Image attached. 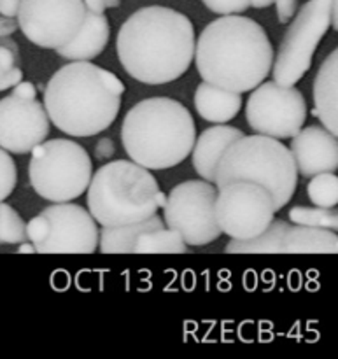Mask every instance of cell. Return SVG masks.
Here are the masks:
<instances>
[{
	"mask_svg": "<svg viewBox=\"0 0 338 359\" xmlns=\"http://www.w3.org/2000/svg\"><path fill=\"white\" fill-rule=\"evenodd\" d=\"M195 44V28L186 14L147 6L126 18L116 49L130 77L144 84H167L188 72Z\"/></svg>",
	"mask_w": 338,
	"mask_h": 359,
	"instance_id": "6da1fadb",
	"label": "cell"
},
{
	"mask_svg": "<svg viewBox=\"0 0 338 359\" xmlns=\"http://www.w3.org/2000/svg\"><path fill=\"white\" fill-rule=\"evenodd\" d=\"M193 60L205 83L245 93L269 77L273 48L258 21L241 14H228L203 28L195 44Z\"/></svg>",
	"mask_w": 338,
	"mask_h": 359,
	"instance_id": "7a4b0ae2",
	"label": "cell"
},
{
	"mask_svg": "<svg viewBox=\"0 0 338 359\" xmlns=\"http://www.w3.org/2000/svg\"><path fill=\"white\" fill-rule=\"evenodd\" d=\"M125 84L90 62H70L56 70L44 90L49 123L72 137H93L116 121Z\"/></svg>",
	"mask_w": 338,
	"mask_h": 359,
	"instance_id": "3957f363",
	"label": "cell"
},
{
	"mask_svg": "<svg viewBox=\"0 0 338 359\" xmlns=\"http://www.w3.org/2000/svg\"><path fill=\"white\" fill-rule=\"evenodd\" d=\"M195 139L196 125L191 112L168 97L137 102L121 125L126 154L147 170L177 167L189 156Z\"/></svg>",
	"mask_w": 338,
	"mask_h": 359,
	"instance_id": "277c9868",
	"label": "cell"
},
{
	"mask_svg": "<svg viewBox=\"0 0 338 359\" xmlns=\"http://www.w3.org/2000/svg\"><path fill=\"white\" fill-rule=\"evenodd\" d=\"M88 212L100 226H121L147 219L163 207L165 195L151 170L132 160L105 163L91 174Z\"/></svg>",
	"mask_w": 338,
	"mask_h": 359,
	"instance_id": "5b68a950",
	"label": "cell"
},
{
	"mask_svg": "<svg viewBox=\"0 0 338 359\" xmlns=\"http://www.w3.org/2000/svg\"><path fill=\"white\" fill-rule=\"evenodd\" d=\"M252 181L270 191L276 212L293 198L298 188V170L290 147L279 139L266 135H242L221 156L216 168L214 184L230 181Z\"/></svg>",
	"mask_w": 338,
	"mask_h": 359,
	"instance_id": "8992f818",
	"label": "cell"
},
{
	"mask_svg": "<svg viewBox=\"0 0 338 359\" xmlns=\"http://www.w3.org/2000/svg\"><path fill=\"white\" fill-rule=\"evenodd\" d=\"M28 179L39 196L53 203L72 202L86 191L93 163L81 144L53 139L30 151Z\"/></svg>",
	"mask_w": 338,
	"mask_h": 359,
	"instance_id": "52a82bcc",
	"label": "cell"
},
{
	"mask_svg": "<svg viewBox=\"0 0 338 359\" xmlns=\"http://www.w3.org/2000/svg\"><path fill=\"white\" fill-rule=\"evenodd\" d=\"M332 28V0H309L290 20L279 51L272 63V76L280 86H297L311 70L314 53Z\"/></svg>",
	"mask_w": 338,
	"mask_h": 359,
	"instance_id": "ba28073f",
	"label": "cell"
},
{
	"mask_svg": "<svg viewBox=\"0 0 338 359\" xmlns=\"http://www.w3.org/2000/svg\"><path fill=\"white\" fill-rule=\"evenodd\" d=\"M217 186L186 181L172 188L163 203V223L182 237L189 248H202L221 237L216 219Z\"/></svg>",
	"mask_w": 338,
	"mask_h": 359,
	"instance_id": "9c48e42d",
	"label": "cell"
},
{
	"mask_svg": "<svg viewBox=\"0 0 338 359\" xmlns=\"http://www.w3.org/2000/svg\"><path fill=\"white\" fill-rule=\"evenodd\" d=\"M273 217V198L262 184L237 179L217 188L216 219L221 233L235 241H251L269 228Z\"/></svg>",
	"mask_w": 338,
	"mask_h": 359,
	"instance_id": "30bf717a",
	"label": "cell"
},
{
	"mask_svg": "<svg viewBox=\"0 0 338 359\" xmlns=\"http://www.w3.org/2000/svg\"><path fill=\"white\" fill-rule=\"evenodd\" d=\"M251 91L245 104V118L252 132L283 140L291 139L304 128L307 104L297 86L263 81Z\"/></svg>",
	"mask_w": 338,
	"mask_h": 359,
	"instance_id": "8fae6325",
	"label": "cell"
},
{
	"mask_svg": "<svg viewBox=\"0 0 338 359\" xmlns=\"http://www.w3.org/2000/svg\"><path fill=\"white\" fill-rule=\"evenodd\" d=\"M84 16L83 0H21L16 21L32 44L56 51L76 37Z\"/></svg>",
	"mask_w": 338,
	"mask_h": 359,
	"instance_id": "7c38bea8",
	"label": "cell"
},
{
	"mask_svg": "<svg viewBox=\"0 0 338 359\" xmlns=\"http://www.w3.org/2000/svg\"><path fill=\"white\" fill-rule=\"evenodd\" d=\"M49 223L48 238L35 252L39 255H93L98 251V226L84 207L60 202L42 210Z\"/></svg>",
	"mask_w": 338,
	"mask_h": 359,
	"instance_id": "4fadbf2b",
	"label": "cell"
},
{
	"mask_svg": "<svg viewBox=\"0 0 338 359\" xmlns=\"http://www.w3.org/2000/svg\"><path fill=\"white\" fill-rule=\"evenodd\" d=\"M49 125L44 105L37 98H0V147L7 153H30L49 135Z\"/></svg>",
	"mask_w": 338,
	"mask_h": 359,
	"instance_id": "5bb4252c",
	"label": "cell"
},
{
	"mask_svg": "<svg viewBox=\"0 0 338 359\" xmlns=\"http://www.w3.org/2000/svg\"><path fill=\"white\" fill-rule=\"evenodd\" d=\"M291 156L297 170L304 177H312L321 172H337L338 168V142L337 135L325 126L312 125L302 128L291 137Z\"/></svg>",
	"mask_w": 338,
	"mask_h": 359,
	"instance_id": "9a60e30c",
	"label": "cell"
},
{
	"mask_svg": "<svg viewBox=\"0 0 338 359\" xmlns=\"http://www.w3.org/2000/svg\"><path fill=\"white\" fill-rule=\"evenodd\" d=\"M242 135H245L242 130L227 125V123L214 125L210 128L203 130L198 135V139H195L193 149L189 153L193 158V168L196 170V174L203 181L214 182V179H216V168L221 156Z\"/></svg>",
	"mask_w": 338,
	"mask_h": 359,
	"instance_id": "2e32d148",
	"label": "cell"
},
{
	"mask_svg": "<svg viewBox=\"0 0 338 359\" xmlns=\"http://www.w3.org/2000/svg\"><path fill=\"white\" fill-rule=\"evenodd\" d=\"M109 35L111 25L105 13L95 14L86 11L84 23L76 37L63 48L56 49V53L69 62H91L102 55L109 42Z\"/></svg>",
	"mask_w": 338,
	"mask_h": 359,
	"instance_id": "e0dca14e",
	"label": "cell"
},
{
	"mask_svg": "<svg viewBox=\"0 0 338 359\" xmlns=\"http://www.w3.org/2000/svg\"><path fill=\"white\" fill-rule=\"evenodd\" d=\"M338 49L319 67L314 79V116L328 132L338 135Z\"/></svg>",
	"mask_w": 338,
	"mask_h": 359,
	"instance_id": "ac0fdd59",
	"label": "cell"
},
{
	"mask_svg": "<svg viewBox=\"0 0 338 359\" xmlns=\"http://www.w3.org/2000/svg\"><path fill=\"white\" fill-rule=\"evenodd\" d=\"M193 102L200 118L214 125H221L231 121L241 112L242 93L223 90L203 81L196 86Z\"/></svg>",
	"mask_w": 338,
	"mask_h": 359,
	"instance_id": "d6986e66",
	"label": "cell"
},
{
	"mask_svg": "<svg viewBox=\"0 0 338 359\" xmlns=\"http://www.w3.org/2000/svg\"><path fill=\"white\" fill-rule=\"evenodd\" d=\"M337 231L288 224L280 241V255H337Z\"/></svg>",
	"mask_w": 338,
	"mask_h": 359,
	"instance_id": "ffe728a7",
	"label": "cell"
},
{
	"mask_svg": "<svg viewBox=\"0 0 338 359\" xmlns=\"http://www.w3.org/2000/svg\"><path fill=\"white\" fill-rule=\"evenodd\" d=\"M163 217L153 214L147 219L121 226H102L98 230V251L102 255H130L135 244V238L144 231L163 228Z\"/></svg>",
	"mask_w": 338,
	"mask_h": 359,
	"instance_id": "44dd1931",
	"label": "cell"
},
{
	"mask_svg": "<svg viewBox=\"0 0 338 359\" xmlns=\"http://www.w3.org/2000/svg\"><path fill=\"white\" fill-rule=\"evenodd\" d=\"M188 251L189 245L168 226L140 233L132 249L133 255H186Z\"/></svg>",
	"mask_w": 338,
	"mask_h": 359,
	"instance_id": "7402d4cb",
	"label": "cell"
},
{
	"mask_svg": "<svg viewBox=\"0 0 338 359\" xmlns=\"http://www.w3.org/2000/svg\"><path fill=\"white\" fill-rule=\"evenodd\" d=\"M290 221L293 224L309 228H325V230H338V214L335 209L326 207H305L297 205L290 210Z\"/></svg>",
	"mask_w": 338,
	"mask_h": 359,
	"instance_id": "603a6c76",
	"label": "cell"
},
{
	"mask_svg": "<svg viewBox=\"0 0 338 359\" xmlns=\"http://www.w3.org/2000/svg\"><path fill=\"white\" fill-rule=\"evenodd\" d=\"M307 195L316 207L335 209L338 203V179L335 172H321L312 175L307 184Z\"/></svg>",
	"mask_w": 338,
	"mask_h": 359,
	"instance_id": "cb8c5ba5",
	"label": "cell"
},
{
	"mask_svg": "<svg viewBox=\"0 0 338 359\" xmlns=\"http://www.w3.org/2000/svg\"><path fill=\"white\" fill-rule=\"evenodd\" d=\"M27 238V223L11 205L0 202V244L18 245Z\"/></svg>",
	"mask_w": 338,
	"mask_h": 359,
	"instance_id": "d4e9b609",
	"label": "cell"
},
{
	"mask_svg": "<svg viewBox=\"0 0 338 359\" xmlns=\"http://www.w3.org/2000/svg\"><path fill=\"white\" fill-rule=\"evenodd\" d=\"M18 184V168L11 153L0 147V202L9 198Z\"/></svg>",
	"mask_w": 338,
	"mask_h": 359,
	"instance_id": "484cf974",
	"label": "cell"
},
{
	"mask_svg": "<svg viewBox=\"0 0 338 359\" xmlns=\"http://www.w3.org/2000/svg\"><path fill=\"white\" fill-rule=\"evenodd\" d=\"M205 7L219 16H228V14H242L251 7L249 0H202Z\"/></svg>",
	"mask_w": 338,
	"mask_h": 359,
	"instance_id": "4316f807",
	"label": "cell"
},
{
	"mask_svg": "<svg viewBox=\"0 0 338 359\" xmlns=\"http://www.w3.org/2000/svg\"><path fill=\"white\" fill-rule=\"evenodd\" d=\"M48 233H49V223L42 214H39V216L32 217V219L28 221L27 238L28 242L34 244V248H39V245L48 238Z\"/></svg>",
	"mask_w": 338,
	"mask_h": 359,
	"instance_id": "83f0119b",
	"label": "cell"
},
{
	"mask_svg": "<svg viewBox=\"0 0 338 359\" xmlns=\"http://www.w3.org/2000/svg\"><path fill=\"white\" fill-rule=\"evenodd\" d=\"M273 4L277 7V20H279V23H290L293 14L297 13L298 0H273Z\"/></svg>",
	"mask_w": 338,
	"mask_h": 359,
	"instance_id": "f1b7e54d",
	"label": "cell"
},
{
	"mask_svg": "<svg viewBox=\"0 0 338 359\" xmlns=\"http://www.w3.org/2000/svg\"><path fill=\"white\" fill-rule=\"evenodd\" d=\"M86 11L95 14H102L107 9H116L121 6V0H83Z\"/></svg>",
	"mask_w": 338,
	"mask_h": 359,
	"instance_id": "f546056e",
	"label": "cell"
},
{
	"mask_svg": "<svg viewBox=\"0 0 338 359\" xmlns=\"http://www.w3.org/2000/svg\"><path fill=\"white\" fill-rule=\"evenodd\" d=\"M11 95H14V97L18 98H25V100H34V98H37V88H35V84H32L30 81L21 79L20 83L14 84L13 93Z\"/></svg>",
	"mask_w": 338,
	"mask_h": 359,
	"instance_id": "4dcf8cb0",
	"label": "cell"
},
{
	"mask_svg": "<svg viewBox=\"0 0 338 359\" xmlns=\"http://www.w3.org/2000/svg\"><path fill=\"white\" fill-rule=\"evenodd\" d=\"M114 151H116L114 142H112L109 137H102V139L97 142V146H95V156L102 161L111 160V158L114 156Z\"/></svg>",
	"mask_w": 338,
	"mask_h": 359,
	"instance_id": "1f68e13d",
	"label": "cell"
},
{
	"mask_svg": "<svg viewBox=\"0 0 338 359\" xmlns=\"http://www.w3.org/2000/svg\"><path fill=\"white\" fill-rule=\"evenodd\" d=\"M21 79H23V70H21L20 67H13L9 72L0 76V91L11 90V88H13L14 84L20 83Z\"/></svg>",
	"mask_w": 338,
	"mask_h": 359,
	"instance_id": "d6a6232c",
	"label": "cell"
},
{
	"mask_svg": "<svg viewBox=\"0 0 338 359\" xmlns=\"http://www.w3.org/2000/svg\"><path fill=\"white\" fill-rule=\"evenodd\" d=\"M21 0H0V14L7 18H16Z\"/></svg>",
	"mask_w": 338,
	"mask_h": 359,
	"instance_id": "836d02e7",
	"label": "cell"
},
{
	"mask_svg": "<svg viewBox=\"0 0 338 359\" xmlns=\"http://www.w3.org/2000/svg\"><path fill=\"white\" fill-rule=\"evenodd\" d=\"M18 30V21L16 18H7L0 14V37L6 35H13Z\"/></svg>",
	"mask_w": 338,
	"mask_h": 359,
	"instance_id": "e575fe53",
	"label": "cell"
},
{
	"mask_svg": "<svg viewBox=\"0 0 338 359\" xmlns=\"http://www.w3.org/2000/svg\"><path fill=\"white\" fill-rule=\"evenodd\" d=\"M0 46H4V48L9 49L11 53H13L14 56H16V60H20L21 62V56H20V46H18V42L14 41L11 35H6V37H0Z\"/></svg>",
	"mask_w": 338,
	"mask_h": 359,
	"instance_id": "d590c367",
	"label": "cell"
},
{
	"mask_svg": "<svg viewBox=\"0 0 338 359\" xmlns=\"http://www.w3.org/2000/svg\"><path fill=\"white\" fill-rule=\"evenodd\" d=\"M20 248H18V255H34L35 252V248L32 242H21V244H18Z\"/></svg>",
	"mask_w": 338,
	"mask_h": 359,
	"instance_id": "8d00e7d4",
	"label": "cell"
},
{
	"mask_svg": "<svg viewBox=\"0 0 338 359\" xmlns=\"http://www.w3.org/2000/svg\"><path fill=\"white\" fill-rule=\"evenodd\" d=\"M251 2V7L255 9H265V7H270L273 4V0H249Z\"/></svg>",
	"mask_w": 338,
	"mask_h": 359,
	"instance_id": "74e56055",
	"label": "cell"
},
{
	"mask_svg": "<svg viewBox=\"0 0 338 359\" xmlns=\"http://www.w3.org/2000/svg\"><path fill=\"white\" fill-rule=\"evenodd\" d=\"M2 74H6V72H4V69H2V65H0V76H2Z\"/></svg>",
	"mask_w": 338,
	"mask_h": 359,
	"instance_id": "f35d334b",
	"label": "cell"
}]
</instances>
